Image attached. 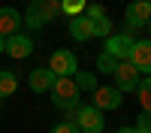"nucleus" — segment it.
Segmentation results:
<instances>
[{
	"mask_svg": "<svg viewBox=\"0 0 151 133\" xmlns=\"http://www.w3.org/2000/svg\"><path fill=\"white\" fill-rule=\"evenodd\" d=\"M48 91H52V103H55L58 109H73L76 100H79V88H76L73 76H58L55 85H52Z\"/></svg>",
	"mask_w": 151,
	"mask_h": 133,
	"instance_id": "nucleus-1",
	"label": "nucleus"
},
{
	"mask_svg": "<svg viewBox=\"0 0 151 133\" xmlns=\"http://www.w3.org/2000/svg\"><path fill=\"white\" fill-rule=\"evenodd\" d=\"M79 130L85 133H103V112L94 106H82L79 112H76V121H73Z\"/></svg>",
	"mask_w": 151,
	"mask_h": 133,
	"instance_id": "nucleus-2",
	"label": "nucleus"
},
{
	"mask_svg": "<svg viewBox=\"0 0 151 133\" xmlns=\"http://www.w3.org/2000/svg\"><path fill=\"white\" fill-rule=\"evenodd\" d=\"M115 85L112 88H118L121 94L124 91H136V85H139V73H136V67L130 64V60H118V67H115Z\"/></svg>",
	"mask_w": 151,
	"mask_h": 133,
	"instance_id": "nucleus-3",
	"label": "nucleus"
},
{
	"mask_svg": "<svg viewBox=\"0 0 151 133\" xmlns=\"http://www.w3.org/2000/svg\"><path fill=\"white\" fill-rule=\"evenodd\" d=\"M48 70H52L55 76H73V73L79 70V64H76V55L67 52V48H58V52L48 58Z\"/></svg>",
	"mask_w": 151,
	"mask_h": 133,
	"instance_id": "nucleus-4",
	"label": "nucleus"
},
{
	"mask_svg": "<svg viewBox=\"0 0 151 133\" xmlns=\"http://www.w3.org/2000/svg\"><path fill=\"white\" fill-rule=\"evenodd\" d=\"M3 52L9 55V58H30L33 55V42H30V36H24V33H12V36H6L3 40Z\"/></svg>",
	"mask_w": 151,
	"mask_h": 133,
	"instance_id": "nucleus-5",
	"label": "nucleus"
},
{
	"mask_svg": "<svg viewBox=\"0 0 151 133\" xmlns=\"http://www.w3.org/2000/svg\"><path fill=\"white\" fill-rule=\"evenodd\" d=\"M121 106V91L118 88H112V85H103V88H94V109H100V112H112V109H118Z\"/></svg>",
	"mask_w": 151,
	"mask_h": 133,
	"instance_id": "nucleus-6",
	"label": "nucleus"
},
{
	"mask_svg": "<svg viewBox=\"0 0 151 133\" xmlns=\"http://www.w3.org/2000/svg\"><path fill=\"white\" fill-rule=\"evenodd\" d=\"M127 60L136 67V73H148L151 70V45H148V40H139V42H133V48H130V55H127Z\"/></svg>",
	"mask_w": 151,
	"mask_h": 133,
	"instance_id": "nucleus-7",
	"label": "nucleus"
},
{
	"mask_svg": "<svg viewBox=\"0 0 151 133\" xmlns=\"http://www.w3.org/2000/svg\"><path fill=\"white\" fill-rule=\"evenodd\" d=\"M133 48V36L130 33H115V36H106V55L118 58V60H127Z\"/></svg>",
	"mask_w": 151,
	"mask_h": 133,
	"instance_id": "nucleus-8",
	"label": "nucleus"
},
{
	"mask_svg": "<svg viewBox=\"0 0 151 133\" xmlns=\"http://www.w3.org/2000/svg\"><path fill=\"white\" fill-rule=\"evenodd\" d=\"M148 18H151L148 0H133V3L127 6V24H130V27H145Z\"/></svg>",
	"mask_w": 151,
	"mask_h": 133,
	"instance_id": "nucleus-9",
	"label": "nucleus"
},
{
	"mask_svg": "<svg viewBox=\"0 0 151 133\" xmlns=\"http://www.w3.org/2000/svg\"><path fill=\"white\" fill-rule=\"evenodd\" d=\"M55 73L52 70H48V67H42V70H33L30 73V76H27V82H30V91L33 94H42V91H48V88H52V85H55Z\"/></svg>",
	"mask_w": 151,
	"mask_h": 133,
	"instance_id": "nucleus-10",
	"label": "nucleus"
},
{
	"mask_svg": "<svg viewBox=\"0 0 151 133\" xmlns=\"http://www.w3.org/2000/svg\"><path fill=\"white\" fill-rule=\"evenodd\" d=\"M70 33H73V40H79V42L91 40L94 36V21L88 15H76V18H70Z\"/></svg>",
	"mask_w": 151,
	"mask_h": 133,
	"instance_id": "nucleus-11",
	"label": "nucleus"
},
{
	"mask_svg": "<svg viewBox=\"0 0 151 133\" xmlns=\"http://www.w3.org/2000/svg\"><path fill=\"white\" fill-rule=\"evenodd\" d=\"M18 27H21V15L15 9H0V36H12V33H18Z\"/></svg>",
	"mask_w": 151,
	"mask_h": 133,
	"instance_id": "nucleus-12",
	"label": "nucleus"
},
{
	"mask_svg": "<svg viewBox=\"0 0 151 133\" xmlns=\"http://www.w3.org/2000/svg\"><path fill=\"white\" fill-rule=\"evenodd\" d=\"M30 9H33L42 21H52L55 15H60V0H36Z\"/></svg>",
	"mask_w": 151,
	"mask_h": 133,
	"instance_id": "nucleus-13",
	"label": "nucleus"
},
{
	"mask_svg": "<svg viewBox=\"0 0 151 133\" xmlns=\"http://www.w3.org/2000/svg\"><path fill=\"white\" fill-rule=\"evenodd\" d=\"M73 82H76V88H79V91H94V88H97L94 73H85V70H76V73H73Z\"/></svg>",
	"mask_w": 151,
	"mask_h": 133,
	"instance_id": "nucleus-14",
	"label": "nucleus"
},
{
	"mask_svg": "<svg viewBox=\"0 0 151 133\" xmlns=\"http://www.w3.org/2000/svg\"><path fill=\"white\" fill-rule=\"evenodd\" d=\"M15 88H18L15 76H12V73H0V97H9V94H15Z\"/></svg>",
	"mask_w": 151,
	"mask_h": 133,
	"instance_id": "nucleus-15",
	"label": "nucleus"
},
{
	"mask_svg": "<svg viewBox=\"0 0 151 133\" xmlns=\"http://www.w3.org/2000/svg\"><path fill=\"white\" fill-rule=\"evenodd\" d=\"M136 94H139V106H142V112H148V106H151V88H148V79H139V85H136Z\"/></svg>",
	"mask_w": 151,
	"mask_h": 133,
	"instance_id": "nucleus-16",
	"label": "nucleus"
},
{
	"mask_svg": "<svg viewBox=\"0 0 151 133\" xmlns=\"http://www.w3.org/2000/svg\"><path fill=\"white\" fill-rule=\"evenodd\" d=\"M60 12H67L70 18L82 15V12H85V0H60Z\"/></svg>",
	"mask_w": 151,
	"mask_h": 133,
	"instance_id": "nucleus-17",
	"label": "nucleus"
},
{
	"mask_svg": "<svg viewBox=\"0 0 151 133\" xmlns=\"http://www.w3.org/2000/svg\"><path fill=\"white\" fill-rule=\"evenodd\" d=\"M115 67H118V58H112V55H106V52L97 58V70H100V73H115Z\"/></svg>",
	"mask_w": 151,
	"mask_h": 133,
	"instance_id": "nucleus-18",
	"label": "nucleus"
},
{
	"mask_svg": "<svg viewBox=\"0 0 151 133\" xmlns=\"http://www.w3.org/2000/svg\"><path fill=\"white\" fill-rule=\"evenodd\" d=\"M109 33H112V21H109V15L97 18V21H94V36H109Z\"/></svg>",
	"mask_w": 151,
	"mask_h": 133,
	"instance_id": "nucleus-19",
	"label": "nucleus"
},
{
	"mask_svg": "<svg viewBox=\"0 0 151 133\" xmlns=\"http://www.w3.org/2000/svg\"><path fill=\"white\" fill-rule=\"evenodd\" d=\"M85 15L91 18V21H97V18H103V15H106V9L100 6V3H91V6H85Z\"/></svg>",
	"mask_w": 151,
	"mask_h": 133,
	"instance_id": "nucleus-20",
	"label": "nucleus"
},
{
	"mask_svg": "<svg viewBox=\"0 0 151 133\" xmlns=\"http://www.w3.org/2000/svg\"><path fill=\"white\" fill-rule=\"evenodd\" d=\"M136 133H151V115L148 112L139 115V121H136Z\"/></svg>",
	"mask_w": 151,
	"mask_h": 133,
	"instance_id": "nucleus-21",
	"label": "nucleus"
},
{
	"mask_svg": "<svg viewBox=\"0 0 151 133\" xmlns=\"http://www.w3.org/2000/svg\"><path fill=\"white\" fill-rule=\"evenodd\" d=\"M24 21H27V24H30V27H42V24H45V21H42L40 15H36V12H33V9H27V15H24Z\"/></svg>",
	"mask_w": 151,
	"mask_h": 133,
	"instance_id": "nucleus-22",
	"label": "nucleus"
},
{
	"mask_svg": "<svg viewBox=\"0 0 151 133\" xmlns=\"http://www.w3.org/2000/svg\"><path fill=\"white\" fill-rule=\"evenodd\" d=\"M52 133H82V130H79V127H76V124H73V121H67V124H58V127H55Z\"/></svg>",
	"mask_w": 151,
	"mask_h": 133,
	"instance_id": "nucleus-23",
	"label": "nucleus"
},
{
	"mask_svg": "<svg viewBox=\"0 0 151 133\" xmlns=\"http://www.w3.org/2000/svg\"><path fill=\"white\" fill-rule=\"evenodd\" d=\"M118 133H136V130H133V127H121Z\"/></svg>",
	"mask_w": 151,
	"mask_h": 133,
	"instance_id": "nucleus-24",
	"label": "nucleus"
},
{
	"mask_svg": "<svg viewBox=\"0 0 151 133\" xmlns=\"http://www.w3.org/2000/svg\"><path fill=\"white\" fill-rule=\"evenodd\" d=\"M0 52H3V36H0Z\"/></svg>",
	"mask_w": 151,
	"mask_h": 133,
	"instance_id": "nucleus-25",
	"label": "nucleus"
}]
</instances>
